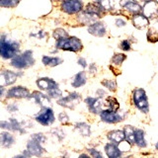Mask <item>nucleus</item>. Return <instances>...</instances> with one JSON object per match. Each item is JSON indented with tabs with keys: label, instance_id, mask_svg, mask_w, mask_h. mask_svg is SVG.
I'll return each mask as SVG.
<instances>
[{
	"label": "nucleus",
	"instance_id": "nucleus-1",
	"mask_svg": "<svg viewBox=\"0 0 158 158\" xmlns=\"http://www.w3.org/2000/svg\"><path fill=\"white\" fill-rule=\"evenodd\" d=\"M20 52V44L8 39L6 36L0 38V56L4 59H12Z\"/></svg>",
	"mask_w": 158,
	"mask_h": 158
},
{
	"label": "nucleus",
	"instance_id": "nucleus-2",
	"mask_svg": "<svg viewBox=\"0 0 158 158\" xmlns=\"http://www.w3.org/2000/svg\"><path fill=\"white\" fill-rule=\"evenodd\" d=\"M47 140V137L44 133L38 132L34 133L27 142V150L31 153L32 156H42L46 149L43 147V144Z\"/></svg>",
	"mask_w": 158,
	"mask_h": 158
},
{
	"label": "nucleus",
	"instance_id": "nucleus-3",
	"mask_svg": "<svg viewBox=\"0 0 158 158\" xmlns=\"http://www.w3.org/2000/svg\"><path fill=\"white\" fill-rule=\"evenodd\" d=\"M35 57L32 51H25L22 53L16 54L11 59V66L17 69H27L35 64Z\"/></svg>",
	"mask_w": 158,
	"mask_h": 158
},
{
	"label": "nucleus",
	"instance_id": "nucleus-4",
	"mask_svg": "<svg viewBox=\"0 0 158 158\" xmlns=\"http://www.w3.org/2000/svg\"><path fill=\"white\" fill-rule=\"evenodd\" d=\"M56 48L57 49H62V51H68V52H80L83 44L81 41L76 37H66L64 39L58 40L56 41Z\"/></svg>",
	"mask_w": 158,
	"mask_h": 158
},
{
	"label": "nucleus",
	"instance_id": "nucleus-5",
	"mask_svg": "<svg viewBox=\"0 0 158 158\" xmlns=\"http://www.w3.org/2000/svg\"><path fill=\"white\" fill-rule=\"evenodd\" d=\"M132 101L133 104L136 106V108L139 109L141 112L148 113V111H149L148 99L146 96V93L143 89L138 88L132 92Z\"/></svg>",
	"mask_w": 158,
	"mask_h": 158
},
{
	"label": "nucleus",
	"instance_id": "nucleus-6",
	"mask_svg": "<svg viewBox=\"0 0 158 158\" xmlns=\"http://www.w3.org/2000/svg\"><path fill=\"white\" fill-rule=\"evenodd\" d=\"M35 120H36L40 125H42L44 127H48L52 125L54 121H56V116H54V113L52 108L43 107L42 110L35 116Z\"/></svg>",
	"mask_w": 158,
	"mask_h": 158
},
{
	"label": "nucleus",
	"instance_id": "nucleus-7",
	"mask_svg": "<svg viewBox=\"0 0 158 158\" xmlns=\"http://www.w3.org/2000/svg\"><path fill=\"white\" fill-rule=\"evenodd\" d=\"M81 101V95L79 93L72 92L69 93L67 96H62L57 100V104L67 109H74L77 104Z\"/></svg>",
	"mask_w": 158,
	"mask_h": 158
},
{
	"label": "nucleus",
	"instance_id": "nucleus-8",
	"mask_svg": "<svg viewBox=\"0 0 158 158\" xmlns=\"http://www.w3.org/2000/svg\"><path fill=\"white\" fill-rule=\"evenodd\" d=\"M22 72H15L8 69L0 71V85L2 86H9L12 85L18 80V77L22 76Z\"/></svg>",
	"mask_w": 158,
	"mask_h": 158
},
{
	"label": "nucleus",
	"instance_id": "nucleus-9",
	"mask_svg": "<svg viewBox=\"0 0 158 158\" xmlns=\"http://www.w3.org/2000/svg\"><path fill=\"white\" fill-rule=\"evenodd\" d=\"M60 8L63 12L69 15L76 14L80 12L83 8V3L81 0H63Z\"/></svg>",
	"mask_w": 158,
	"mask_h": 158
},
{
	"label": "nucleus",
	"instance_id": "nucleus-10",
	"mask_svg": "<svg viewBox=\"0 0 158 158\" xmlns=\"http://www.w3.org/2000/svg\"><path fill=\"white\" fill-rule=\"evenodd\" d=\"M30 97H31V92L24 86L12 87L6 93L7 99H29Z\"/></svg>",
	"mask_w": 158,
	"mask_h": 158
},
{
	"label": "nucleus",
	"instance_id": "nucleus-11",
	"mask_svg": "<svg viewBox=\"0 0 158 158\" xmlns=\"http://www.w3.org/2000/svg\"><path fill=\"white\" fill-rule=\"evenodd\" d=\"M30 99H33L35 101V103H37L38 105L41 106V108L43 107H49L52 105V100L51 97L48 95H46L40 91H34L31 94V97Z\"/></svg>",
	"mask_w": 158,
	"mask_h": 158
},
{
	"label": "nucleus",
	"instance_id": "nucleus-12",
	"mask_svg": "<svg viewBox=\"0 0 158 158\" xmlns=\"http://www.w3.org/2000/svg\"><path fill=\"white\" fill-rule=\"evenodd\" d=\"M100 117L103 122L108 123H117L123 121V117L118 112H113L110 110L101 111Z\"/></svg>",
	"mask_w": 158,
	"mask_h": 158
},
{
	"label": "nucleus",
	"instance_id": "nucleus-13",
	"mask_svg": "<svg viewBox=\"0 0 158 158\" xmlns=\"http://www.w3.org/2000/svg\"><path fill=\"white\" fill-rule=\"evenodd\" d=\"M142 14L147 18H154L158 16V3L154 0L145 2L142 8Z\"/></svg>",
	"mask_w": 158,
	"mask_h": 158
},
{
	"label": "nucleus",
	"instance_id": "nucleus-14",
	"mask_svg": "<svg viewBox=\"0 0 158 158\" xmlns=\"http://www.w3.org/2000/svg\"><path fill=\"white\" fill-rule=\"evenodd\" d=\"M85 103L89 109V111L93 114H100L103 107V101L101 98L88 97L85 99Z\"/></svg>",
	"mask_w": 158,
	"mask_h": 158
},
{
	"label": "nucleus",
	"instance_id": "nucleus-15",
	"mask_svg": "<svg viewBox=\"0 0 158 158\" xmlns=\"http://www.w3.org/2000/svg\"><path fill=\"white\" fill-rule=\"evenodd\" d=\"M36 83H37V86L41 89V90H44L46 92L52 90V89H53V88L58 87V83L56 80H53V79L49 78V77L39 78Z\"/></svg>",
	"mask_w": 158,
	"mask_h": 158
},
{
	"label": "nucleus",
	"instance_id": "nucleus-16",
	"mask_svg": "<svg viewBox=\"0 0 158 158\" xmlns=\"http://www.w3.org/2000/svg\"><path fill=\"white\" fill-rule=\"evenodd\" d=\"M88 32L93 36L103 37L106 34V27L102 22H94L88 27Z\"/></svg>",
	"mask_w": 158,
	"mask_h": 158
},
{
	"label": "nucleus",
	"instance_id": "nucleus-17",
	"mask_svg": "<svg viewBox=\"0 0 158 158\" xmlns=\"http://www.w3.org/2000/svg\"><path fill=\"white\" fill-rule=\"evenodd\" d=\"M15 143V137L9 131H5L0 133V146L10 148Z\"/></svg>",
	"mask_w": 158,
	"mask_h": 158
},
{
	"label": "nucleus",
	"instance_id": "nucleus-18",
	"mask_svg": "<svg viewBox=\"0 0 158 158\" xmlns=\"http://www.w3.org/2000/svg\"><path fill=\"white\" fill-rule=\"evenodd\" d=\"M87 82V75L85 71H80L77 74L73 76L72 80L70 82L71 86L73 88H80L82 86H84Z\"/></svg>",
	"mask_w": 158,
	"mask_h": 158
},
{
	"label": "nucleus",
	"instance_id": "nucleus-19",
	"mask_svg": "<svg viewBox=\"0 0 158 158\" xmlns=\"http://www.w3.org/2000/svg\"><path fill=\"white\" fill-rule=\"evenodd\" d=\"M132 24L137 29H143L148 26L149 21H148V18L143 14H135V16H133L132 18Z\"/></svg>",
	"mask_w": 158,
	"mask_h": 158
},
{
	"label": "nucleus",
	"instance_id": "nucleus-20",
	"mask_svg": "<svg viewBox=\"0 0 158 158\" xmlns=\"http://www.w3.org/2000/svg\"><path fill=\"white\" fill-rule=\"evenodd\" d=\"M105 151L108 157L110 158H118L122 156V150L114 143H107L105 145Z\"/></svg>",
	"mask_w": 158,
	"mask_h": 158
},
{
	"label": "nucleus",
	"instance_id": "nucleus-21",
	"mask_svg": "<svg viewBox=\"0 0 158 158\" xmlns=\"http://www.w3.org/2000/svg\"><path fill=\"white\" fill-rule=\"evenodd\" d=\"M42 62L44 65L48 66V67H54L57 66L59 64H61L63 60L58 56H44L42 57Z\"/></svg>",
	"mask_w": 158,
	"mask_h": 158
},
{
	"label": "nucleus",
	"instance_id": "nucleus-22",
	"mask_svg": "<svg viewBox=\"0 0 158 158\" xmlns=\"http://www.w3.org/2000/svg\"><path fill=\"white\" fill-rule=\"evenodd\" d=\"M108 138L112 142L118 144V143H122L125 140V133H123V131H112L108 132Z\"/></svg>",
	"mask_w": 158,
	"mask_h": 158
},
{
	"label": "nucleus",
	"instance_id": "nucleus-23",
	"mask_svg": "<svg viewBox=\"0 0 158 158\" xmlns=\"http://www.w3.org/2000/svg\"><path fill=\"white\" fill-rule=\"evenodd\" d=\"M135 127L131 126H126L123 127V133H125V139L130 144H135Z\"/></svg>",
	"mask_w": 158,
	"mask_h": 158
},
{
	"label": "nucleus",
	"instance_id": "nucleus-24",
	"mask_svg": "<svg viewBox=\"0 0 158 158\" xmlns=\"http://www.w3.org/2000/svg\"><path fill=\"white\" fill-rule=\"evenodd\" d=\"M75 131L82 136H89L91 133L90 126L86 123H77L75 125Z\"/></svg>",
	"mask_w": 158,
	"mask_h": 158
},
{
	"label": "nucleus",
	"instance_id": "nucleus-25",
	"mask_svg": "<svg viewBox=\"0 0 158 158\" xmlns=\"http://www.w3.org/2000/svg\"><path fill=\"white\" fill-rule=\"evenodd\" d=\"M135 144L138 147H145L146 146V141L144 138V131L142 130H135Z\"/></svg>",
	"mask_w": 158,
	"mask_h": 158
},
{
	"label": "nucleus",
	"instance_id": "nucleus-26",
	"mask_svg": "<svg viewBox=\"0 0 158 158\" xmlns=\"http://www.w3.org/2000/svg\"><path fill=\"white\" fill-rule=\"evenodd\" d=\"M123 7L126 10H127L128 12H131L132 14H137L141 10V6L137 2L135 1H127L123 5Z\"/></svg>",
	"mask_w": 158,
	"mask_h": 158
},
{
	"label": "nucleus",
	"instance_id": "nucleus-27",
	"mask_svg": "<svg viewBox=\"0 0 158 158\" xmlns=\"http://www.w3.org/2000/svg\"><path fill=\"white\" fill-rule=\"evenodd\" d=\"M102 11H104V9L100 6V5H99V4L98 5L97 4H93V3L88 4L86 9H85V12H87L89 14L96 15V16H98V17H100Z\"/></svg>",
	"mask_w": 158,
	"mask_h": 158
},
{
	"label": "nucleus",
	"instance_id": "nucleus-28",
	"mask_svg": "<svg viewBox=\"0 0 158 158\" xmlns=\"http://www.w3.org/2000/svg\"><path fill=\"white\" fill-rule=\"evenodd\" d=\"M106 105L108 106V110L113 111V112H118V108H120V104H118V100L114 97H108L106 100Z\"/></svg>",
	"mask_w": 158,
	"mask_h": 158
},
{
	"label": "nucleus",
	"instance_id": "nucleus-29",
	"mask_svg": "<svg viewBox=\"0 0 158 158\" xmlns=\"http://www.w3.org/2000/svg\"><path fill=\"white\" fill-rule=\"evenodd\" d=\"M127 58V56H125L123 53H116L115 56L112 57V64L116 66H120L121 64L125 61V59Z\"/></svg>",
	"mask_w": 158,
	"mask_h": 158
},
{
	"label": "nucleus",
	"instance_id": "nucleus-30",
	"mask_svg": "<svg viewBox=\"0 0 158 158\" xmlns=\"http://www.w3.org/2000/svg\"><path fill=\"white\" fill-rule=\"evenodd\" d=\"M20 0H0V7L14 8L19 4Z\"/></svg>",
	"mask_w": 158,
	"mask_h": 158
},
{
	"label": "nucleus",
	"instance_id": "nucleus-31",
	"mask_svg": "<svg viewBox=\"0 0 158 158\" xmlns=\"http://www.w3.org/2000/svg\"><path fill=\"white\" fill-rule=\"evenodd\" d=\"M101 84L104 87L108 88L110 91L114 92L117 90V83H116V81L112 80V79H105V80H103L101 82Z\"/></svg>",
	"mask_w": 158,
	"mask_h": 158
},
{
	"label": "nucleus",
	"instance_id": "nucleus-32",
	"mask_svg": "<svg viewBox=\"0 0 158 158\" xmlns=\"http://www.w3.org/2000/svg\"><path fill=\"white\" fill-rule=\"evenodd\" d=\"M52 37L56 39V41H58V40H61V39L68 37V34H67V32L65 31V30H63V29H56V30H54V31H53Z\"/></svg>",
	"mask_w": 158,
	"mask_h": 158
},
{
	"label": "nucleus",
	"instance_id": "nucleus-33",
	"mask_svg": "<svg viewBox=\"0 0 158 158\" xmlns=\"http://www.w3.org/2000/svg\"><path fill=\"white\" fill-rule=\"evenodd\" d=\"M48 95L51 97V99H56V100H58L59 98L62 97V91L59 89V87H56V88H53L52 89V90H49L47 92Z\"/></svg>",
	"mask_w": 158,
	"mask_h": 158
},
{
	"label": "nucleus",
	"instance_id": "nucleus-34",
	"mask_svg": "<svg viewBox=\"0 0 158 158\" xmlns=\"http://www.w3.org/2000/svg\"><path fill=\"white\" fill-rule=\"evenodd\" d=\"M147 40L151 43L158 42V32L153 29H149L147 32Z\"/></svg>",
	"mask_w": 158,
	"mask_h": 158
},
{
	"label": "nucleus",
	"instance_id": "nucleus-35",
	"mask_svg": "<svg viewBox=\"0 0 158 158\" xmlns=\"http://www.w3.org/2000/svg\"><path fill=\"white\" fill-rule=\"evenodd\" d=\"M58 121L60 122L63 126H66L70 123V121H69V117L67 116V114L65 112H61L58 115Z\"/></svg>",
	"mask_w": 158,
	"mask_h": 158
},
{
	"label": "nucleus",
	"instance_id": "nucleus-36",
	"mask_svg": "<svg viewBox=\"0 0 158 158\" xmlns=\"http://www.w3.org/2000/svg\"><path fill=\"white\" fill-rule=\"evenodd\" d=\"M97 3L100 5V6L104 10H110V9H112L111 0H97Z\"/></svg>",
	"mask_w": 158,
	"mask_h": 158
},
{
	"label": "nucleus",
	"instance_id": "nucleus-37",
	"mask_svg": "<svg viewBox=\"0 0 158 158\" xmlns=\"http://www.w3.org/2000/svg\"><path fill=\"white\" fill-rule=\"evenodd\" d=\"M52 135H56L57 139L59 141H61L64 138V136H65V135H64V132H63V131L61 130V128H52Z\"/></svg>",
	"mask_w": 158,
	"mask_h": 158
},
{
	"label": "nucleus",
	"instance_id": "nucleus-38",
	"mask_svg": "<svg viewBox=\"0 0 158 158\" xmlns=\"http://www.w3.org/2000/svg\"><path fill=\"white\" fill-rule=\"evenodd\" d=\"M0 128H2L4 131H12V126H11V123L10 121H1L0 122Z\"/></svg>",
	"mask_w": 158,
	"mask_h": 158
},
{
	"label": "nucleus",
	"instance_id": "nucleus-39",
	"mask_svg": "<svg viewBox=\"0 0 158 158\" xmlns=\"http://www.w3.org/2000/svg\"><path fill=\"white\" fill-rule=\"evenodd\" d=\"M120 47L123 51H130L131 49V43L128 40H123V41L121 43Z\"/></svg>",
	"mask_w": 158,
	"mask_h": 158
},
{
	"label": "nucleus",
	"instance_id": "nucleus-40",
	"mask_svg": "<svg viewBox=\"0 0 158 158\" xmlns=\"http://www.w3.org/2000/svg\"><path fill=\"white\" fill-rule=\"evenodd\" d=\"M88 152L92 157H95V158H102L103 157V155L101 154V153L99 152L97 149H94V148H89Z\"/></svg>",
	"mask_w": 158,
	"mask_h": 158
},
{
	"label": "nucleus",
	"instance_id": "nucleus-41",
	"mask_svg": "<svg viewBox=\"0 0 158 158\" xmlns=\"http://www.w3.org/2000/svg\"><path fill=\"white\" fill-rule=\"evenodd\" d=\"M7 111L9 113H15L18 111V105L16 103H10L7 105Z\"/></svg>",
	"mask_w": 158,
	"mask_h": 158
},
{
	"label": "nucleus",
	"instance_id": "nucleus-42",
	"mask_svg": "<svg viewBox=\"0 0 158 158\" xmlns=\"http://www.w3.org/2000/svg\"><path fill=\"white\" fill-rule=\"evenodd\" d=\"M78 64L80 66H82L83 68H86L87 67V61H86V59L83 58V57H79L78 58Z\"/></svg>",
	"mask_w": 158,
	"mask_h": 158
},
{
	"label": "nucleus",
	"instance_id": "nucleus-43",
	"mask_svg": "<svg viewBox=\"0 0 158 158\" xmlns=\"http://www.w3.org/2000/svg\"><path fill=\"white\" fill-rule=\"evenodd\" d=\"M6 93H7V91H6V89H5V87L0 85V99L3 97H6Z\"/></svg>",
	"mask_w": 158,
	"mask_h": 158
},
{
	"label": "nucleus",
	"instance_id": "nucleus-44",
	"mask_svg": "<svg viewBox=\"0 0 158 158\" xmlns=\"http://www.w3.org/2000/svg\"><path fill=\"white\" fill-rule=\"evenodd\" d=\"M96 70H97V68H96V65L94 63H92V64L89 65V72H90L91 74H95Z\"/></svg>",
	"mask_w": 158,
	"mask_h": 158
},
{
	"label": "nucleus",
	"instance_id": "nucleus-45",
	"mask_svg": "<svg viewBox=\"0 0 158 158\" xmlns=\"http://www.w3.org/2000/svg\"><path fill=\"white\" fill-rule=\"evenodd\" d=\"M116 25L118 27H123L126 25V22L122 19H117L116 20Z\"/></svg>",
	"mask_w": 158,
	"mask_h": 158
},
{
	"label": "nucleus",
	"instance_id": "nucleus-46",
	"mask_svg": "<svg viewBox=\"0 0 158 158\" xmlns=\"http://www.w3.org/2000/svg\"><path fill=\"white\" fill-rule=\"evenodd\" d=\"M97 94H101V95L99 96V97H100V98H102V97H104V96L106 95L105 91H103V90H98V91H97Z\"/></svg>",
	"mask_w": 158,
	"mask_h": 158
},
{
	"label": "nucleus",
	"instance_id": "nucleus-47",
	"mask_svg": "<svg viewBox=\"0 0 158 158\" xmlns=\"http://www.w3.org/2000/svg\"><path fill=\"white\" fill-rule=\"evenodd\" d=\"M80 157H88V155H86V154H81Z\"/></svg>",
	"mask_w": 158,
	"mask_h": 158
},
{
	"label": "nucleus",
	"instance_id": "nucleus-48",
	"mask_svg": "<svg viewBox=\"0 0 158 158\" xmlns=\"http://www.w3.org/2000/svg\"><path fill=\"white\" fill-rule=\"evenodd\" d=\"M144 1H145V2H147V1H151V0H144Z\"/></svg>",
	"mask_w": 158,
	"mask_h": 158
},
{
	"label": "nucleus",
	"instance_id": "nucleus-49",
	"mask_svg": "<svg viewBox=\"0 0 158 158\" xmlns=\"http://www.w3.org/2000/svg\"><path fill=\"white\" fill-rule=\"evenodd\" d=\"M156 148H157V149H158V143H157V144H156Z\"/></svg>",
	"mask_w": 158,
	"mask_h": 158
}]
</instances>
